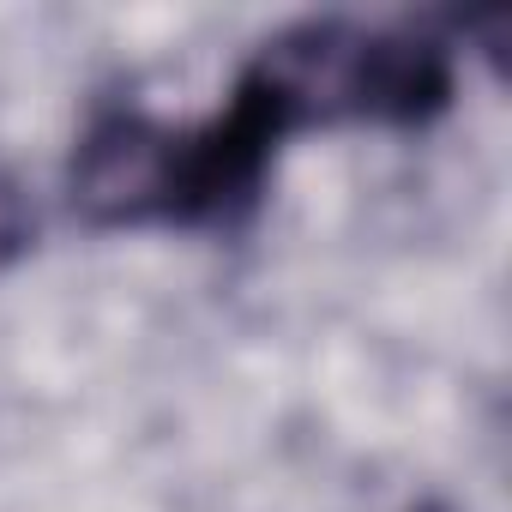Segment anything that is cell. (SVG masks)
Wrapping results in <instances>:
<instances>
[{"label":"cell","instance_id":"3","mask_svg":"<svg viewBox=\"0 0 512 512\" xmlns=\"http://www.w3.org/2000/svg\"><path fill=\"white\" fill-rule=\"evenodd\" d=\"M31 229H37V211L25 199V187L13 175H0V266L19 260V253L31 247Z\"/></svg>","mask_w":512,"mask_h":512},{"label":"cell","instance_id":"2","mask_svg":"<svg viewBox=\"0 0 512 512\" xmlns=\"http://www.w3.org/2000/svg\"><path fill=\"white\" fill-rule=\"evenodd\" d=\"M169 169H175V127L139 109H103L73 145V205L103 229L163 223L169 217Z\"/></svg>","mask_w":512,"mask_h":512},{"label":"cell","instance_id":"1","mask_svg":"<svg viewBox=\"0 0 512 512\" xmlns=\"http://www.w3.org/2000/svg\"><path fill=\"white\" fill-rule=\"evenodd\" d=\"M241 79L272 97L290 133L320 121L428 127L458 91V61L452 43L422 25L302 19L253 49Z\"/></svg>","mask_w":512,"mask_h":512}]
</instances>
